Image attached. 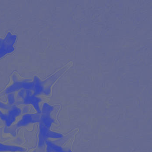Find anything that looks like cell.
<instances>
[{
	"mask_svg": "<svg viewBox=\"0 0 152 152\" xmlns=\"http://www.w3.org/2000/svg\"><path fill=\"white\" fill-rule=\"evenodd\" d=\"M21 110L15 106H12L9 110L7 113H4L0 111V118L5 122L7 127H10L15 121L17 117L20 115Z\"/></svg>",
	"mask_w": 152,
	"mask_h": 152,
	"instance_id": "1",
	"label": "cell"
},
{
	"mask_svg": "<svg viewBox=\"0 0 152 152\" xmlns=\"http://www.w3.org/2000/svg\"><path fill=\"white\" fill-rule=\"evenodd\" d=\"M53 107L48 104H44L41 113L40 122L45 126L50 129L51 125L54 122V120L51 117V113L53 111Z\"/></svg>",
	"mask_w": 152,
	"mask_h": 152,
	"instance_id": "2",
	"label": "cell"
},
{
	"mask_svg": "<svg viewBox=\"0 0 152 152\" xmlns=\"http://www.w3.org/2000/svg\"><path fill=\"white\" fill-rule=\"evenodd\" d=\"M41 113L25 114L14 126L16 128L28 125L30 124L40 122Z\"/></svg>",
	"mask_w": 152,
	"mask_h": 152,
	"instance_id": "3",
	"label": "cell"
},
{
	"mask_svg": "<svg viewBox=\"0 0 152 152\" xmlns=\"http://www.w3.org/2000/svg\"><path fill=\"white\" fill-rule=\"evenodd\" d=\"M39 125L38 146L41 148L45 145L46 142L48 139L49 132L50 129L41 123H40Z\"/></svg>",
	"mask_w": 152,
	"mask_h": 152,
	"instance_id": "4",
	"label": "cell"
},
{
	"mask_svg": "<svg viewBox=\"0 0 152 152\" xmlns=\"http://www.w3.org/2000/svg\"><path fill=\"white\" fill-rule=\"evenodd\" d=\"M24 104H31L33 106L37 113H41V110L39 106V103L41 102V99L33 96H28L25 97L24 99Z\"/></svg>",
	"mask_w": 152,
	"mask_h": 152,
	"instance_id": "5",
	"label": "cell"
},
{
	"mask_svg": "<svg viewBox=\"0 0 152 152\" xmlns=\"http://www.w3.org/2000/svg\"><path fill=\"white\" fill-rule=\"evenodd\" d=\"M25 151V149L20 146L5 145L0 143V152H24Z\"/></svg>",
	"mask_w": 152,
	"mask_h": 152,
	"instance_id": "6",
	"label": "cell"
},
{
	"mask_svg": "<svg viewBox=\"0 0 152 152\" xmlns=\"http://www.w3.org/2000/svg\"><path fill=\"white\" fill-rule=\"evenodd\" d=\"M45 144L47 146L46 152H61L63 150L61 147L56 145L50 141H46Z\"/></svg>",
	"mask_w": 152,
	"mask_h": 152,
	"instance_id": "7",
	"label": "cell"
},
{
	"mask_svg": "<svg viewBox=\"0 0 152 152\" xmlns=\"http://www.w3.org/2000/svg\"><path fill=\"white\" fill-rule=\"evenodd\" d=\"M8 105L9 106H12L14 104L15 102V98L14 95L12 94H10L8 96Z\"/></svg>",
	"mask_w": 152,
	"mask_h": 152,
	"instance_id": "8",
	"label": "cell"
},
{
	"mask_svg": "<svg viewBox=\"0 0 152 152\" xmlns=\"http://www.w3.org/2000/svg\"><path fill=\"white\" fill-rule=\"evenodd\" d=\"M11 107V106H9V105L0 102V108H1L5 110H9Z\"/></svg>",
	"mask_w": 152,
	"mask_h": 152,
	"instance_id": "9",
	"label": "cell"
},
{
	"mask_svg": "<svg viewBox=\"0 0 152 152\" xmlns=\"http://www.w3.org/2000/svg\"><path fill=\"white\" fill-rule=\"evenodd\" d=\"M61 152H72L71 151H70V150H66H66H64L63 149V150H62V151Z\"/></svg>",
	"mask_w": 152,
	"mask_h": 152,
	"instance_id": "10",
	"label": "cell"
},
{
	"mask_svg": "<svg viewBox=\"0 0 152 152\" xmlns=\"http://www.w3.org/2000/svg\"><path fill=\"white\" fill-rule=\"evenodd\" d=\"M36 152L35 151H34V152Z\"/></svg>",
	"mask_w": 152,
	"mask_h": 152,
	"instance_id": "11",
	"label": "cell"
}]
</instances>
